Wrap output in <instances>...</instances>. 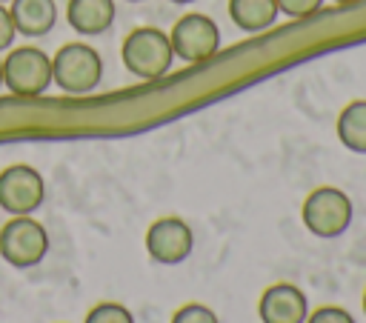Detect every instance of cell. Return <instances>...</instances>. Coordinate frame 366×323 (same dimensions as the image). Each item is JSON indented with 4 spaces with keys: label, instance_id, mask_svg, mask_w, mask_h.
<instances>
[{
    "label": "cell",
    "instance_id": "6da1fadb",
    "mask_svg": "<svg viewBox=\"0 0 366 323\" xmlns=\"http://www.w3.org/2000/svg\"><path fill=\"white\" fill-rule=\"evenodd\" d=\"M120 57H123V66L134 77L157 80L172 69L174 51H172V40L166 31H160L154 26H140V29H132L126 34Z\"/></svg>",
    "mask_w": 366,
    "mask_h": 323
},
{
    "label": "cell",
    "instance_id": "7a4b0ae2",
    "mask_svg": "<svg viewBox=\"0 0 366 323\" xmlns=\"http://www.w3.org/2000/svg\"><path fill=\"white\" fill-rule=\"evenodd\" d=\"M103 80V57L86 43H66L51 57V83L66 94H89Z\"/></svg>",
    "mask_w": 366,
    "mask_h": 323
},
{
    "label": "cell",
    "instance_id": "3957f363",
    "mask_svg": "<svg viewBox=\"0 0 366 323\" xmlns=\"http://www.w3.org/2000/svg\"><path fill=\"white\" fill-rule=\"evenodd\" d=\"M3 83L17 97H40L51 86V57L37 46H17L3 60Z\"/></svg>",
    "mask_w": 366,
    "mask_h": 323
},
{
    "label": "cell",
    "instance_id": "277c9868",
    "mask_svg": "<svg viewBox=\"0 0 366 323\" xmlns=\"http://www.w3.org/2000/svg\"><path fill=\"white\" fill-rule=\"evenodd\" d=\"M352 214H355V206H352L349 194L335 186H320V189L309 192V197L303 200V209H300L303 226L317 237L343 234L352 223Z\"/></svg>",
    "mask_w": 366,
    "mask_h": 323
},
{
    "label": "cell",
    "instance_id": "5b68a950",
    "mask_svg": "<svg viewBox=\"0 0 366 323\" xmlns=\"http://www.w3.org/2000/svg\"><path fill=\"white\" fill-rule=\"evenodd\" d=\"M49 252V232L29 214H14L0 229V257L14 269L37 266Z\"/></svg>",
    "mask_w": 366,
    "mask_h": 323
},
{
    "label": "cell",
    "instance_id": "8992f818",
    "mask_svg": "<svg viewBox=\"0 0 366 323\" xmlns=\"http://www.w3.org/2000/svg\"><path fill=\"white\" fill-rule=\"evenodd\" d=\"M169 40H172L174 57L186 63H206L220 49V29L206 14H183L174 23Z\"/></svg>",
    "mask_w": 366,
    "mask_h": 323
},
{
    "label": "cell",
    "instance_id": "52a82bcc",
    "mask_svg": "<svg viewBox=\"0 0 366 323\" xmlns=\"http://www.w3.org/2000/svg\"><path fill=\"white\" fill-rule=\"evenodd\" d=\"M46 197V183L34 166L14 163L0 172V209L14 214H31Z\"/></svg>",
    "mask_w": 366,
    "mask_h": 323
},
{
    "label": "cell",
    "instance_id": "ba28073f",
    "mask_svg": "<svg viewBox=\"0 0 366 323\" xmlns=\"http://www.w3.org/2000/svg\"><path fill=\"white\" fill-rule=\"evenodd\" d=\"M194 232L180 217H160L146 232V252L163 266H177L192 254Z\"/></svg>",
    "mask_w": 366,
    "mask_h": 323
},
{
    "label": "cell",
    "instance_id": "9c48e42d",
    "mask_svg": "<svg viewBox=\"0 0 366 323\" xmlns=\"http://www.w3.org/2000/svg\"><path fill=\"white\" fill-rule=\"evenodd\" d=\"M257 314L263 323H306L309 300L292 283H274L263 292L257 303Z\"/></svg>",
    "mask_w": 366,
    "mask_h": 323
},
{
    "label": "cell",
    "instance_id": "30bf717a",
    "mask_svg": "<svg viewBox=\"0 0 366 323\" xmlns=\"http://www.w3.org/2000/svg\"><path fill=\"white\" fill-rule=\"evenodd\" d=\"M66 20L86 37L103 34L114 23V0H69Z\"/></svg>",
    "mask_w": 366,
    "mask_h": 323
},
{
    "label": "cell",
    "instance_id": "8fae6325",
    "mask_svg": "<svg viewBox=\"0 0 366 323\" xmlns=\"http://www.w3.org/2000/svg\"><path fill=\"white\" fill-rule=\"evenodd\" d=\"M11 20L14 29L26 37H43L57 23L54 0H11Z\"/></svg>",
    "mask_w": 366,
    "mask_h": 323
},
{
    "label": "cell",
    "instance_id": "7c38bea8",
    "mask_svg": "<svg viewBox=\"0 0 366 323\" xmlns=\"http://www.w3.org/2000/svg\"><path fill=\"white\" fill-rule=\"evenodd\" d=\"M277 0H229V17L243 31H263L277 20Z\"/></svg>",
    "mask_w": 366,
    "mask_h": 323
},
{
    "label": "cell",
    "instance_id": "4fadbf2b",
    "mask_svg": "<svg viewBox=\"0 0 366 323\" xmlns=\"http://www.w3.org/2000/svg\"><path fill=\"white\" fill-rule=\"evenodd\" d=\"M337 137L349 151L366 154V100H355L340 111Z\"/></svg>",
    "mask_w": 366,
    "mask_h": 323
},
{
    "label": "cell",
    "instance_id": "5bb4252c",
    "mask_svg": "<svg viewBox=\"0 0 366 323\" xmlns=\"http://www.w3.org/2000/svg\"><path fill=\"white\" fill-rule=\"evenodd\" d=\"M86 323H134L132 312L120 303H97L89 314H86Z\"/></svg>",
    "mask_w": 366,
    "mask_h": 323
},
{
    "label": "cell",
    "instance_id": "9a60e30c",
    "mask_svg": "<svg viewBox=\"0 0 366 323\" xmlns=\"http://www.w3.org/2000/svg\"><path fill=\"white\" fill-rule=\"evenodd\" d=\"M172 323H220L217 314L203 303H186L172 314Z\"/></svg>",
    "mask_w": 366,
    "mask_h": 323
},
{
    "label": "cell",
    "instance_id": "2e32d148",
    "mask_svg": "<svg viewBox=\"0 0 366 323\" xmlns=\"http://www.w3.org/2000/svg\"><path fill=\"white\" fill-rule=\"evenodd\" d=\"M320 6H323V0H277V9H280L286 17H295V20L315 14Z\"/></svg>",
    "mask_w": 366,
    "mask_h": 323
},
{
    "label": "cell",
    "instance_id": "e0dca14e",
    "mask_svg": "<svg viewBox=\"0 0 366 323\" xmlns=\"http://www.w3.org/2000/svg\"><path fill=\"white\" fill-rule=\"evenodd\" d=\"M306 323H355V317L340 306H320L306 317Z\"/></svg>",
    "mask_w": 366,
    "mask_h": 323
},
{
    "label": "cell",
    "instance_id": "ac0fdd59",
    "mask_svg": "<svg viewBox=\"0 0 366 323\" xmlns=\"http://www.w3.org/2000/svg\"><path fill=\"white\" fill-rule=\"evenodd\" d=\"M14 34H17V29H14V20H11V11L0 3V51L3 49H9L11 46V40H14Z\"/></svg>",
    "mask_w": 366,
    "mask_h": 323
},
{
    "label": "cell",
    "instance_id": "d6986e66",
    "mask_svg": "<svg viewBox=\"0 0 366 323\" xmlns=\"http://www.w3.org/2000/svg\"><path fill=\"white\" fill-rule=\"evenodd\" d=\"M332 3H337V6H352V3H360V0H332Z\"/></svg>",
    "mask_w": 366,
    "mask_h": 323
},
{
    "label": "cell",
    "instance_id": "ffe728a7",
    "mask_svg": "<svg viewBox=\"0 0 366 323\" xmlns=\"http://www.w3.org/2000/svg\"><path fill=\"white\" fill-rule=\"evenodd\" d=\"M0 86H3V60H0Z\"/></svg>",
    "mask_w": 366,
    "mask_h": 323
},
{
    "label": "cell",
    "instance_id": "44dd1931",
    "mask_svg": "<svg viewBox=\"0 0 366 323\" xmlns=\"http://www.w3.org/2000/svg\"><path fill=\"white\" fill-rule=\"evenodd\" d=\"M172 3H192V0H172Z\"/></svg>",
    "mask_w": 366,
    "mask_h": 323
},
{
    "label": "cell",
    "instance_id": "7402d4cb",
    "mask_svg": "<svg viewBox=\"0 0 366 323\" xmlns=\"http://www.w3.org/2000/svg\"><path fill=\"white\" fill-rule=\"evenodd\" d=\"M363 312H366V294H363Z\"/></svg>",
    "mask_w": 366,
    "mask_h": 323
},
{
    "label": "cell",
    "instance_id": "603a6c76",
    "mask_svg": "<svg viewBox=\"0 0 366 323\" xmlns=\"http://www.w3.org/2000/svg\"><path fill=\"white\" fill-rule=\"evenodd\" d=\"M129 3H140V0H129Z\"/></svg>",
    "mask_w": 366,
    "mask_h": 323
},
{
    "label": "cell",
    "instance_id": "cb8c5ba5",
    "mask_svg": "<svg viewBox=\"0 0 366 323\" xmlns=\"http://www.w3.org/2000/svg\"><path fill=\"white\" fill-rule=\"evenodd\" d=\"M0 3H11V0H0Z\"/></svg>",
    "mask_w": 366,
    "mask_h": 323
}]
</instances>
